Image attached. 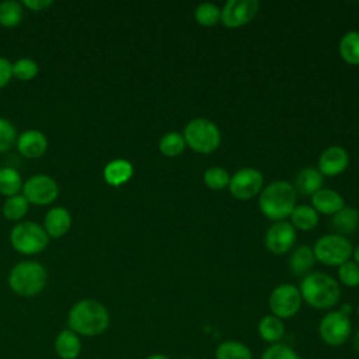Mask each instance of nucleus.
<instances>
[{
  "label": "nucleus",
  "instance_id": "nucleus-1",
  "mask_svg": "<svg viewBox=\"0 0 359 359\" xmlns=\"http://www.w3.org/2000/svg\"><path fill=\"white\" fill-rule=\"evenodd\" d=\"M67 324L69 330L79 337H97L107 331L109 313L102 303L94 299H83L70 309Z\"/></svg>",
  "mask_w": 359,
  "mask_h": 359
},
{
  "label": "nucleus",
  "instance_id": "nucleus-2",
  "mask_svg": "<svg viewBox=\"0 0 359 359\" xmlns=\"http://www.w3.org/2000/svg\"><path fill=\"white\" fill-rule=\"evenodd\" d=\"M302 299L311 307L327 310L334 307L341 297L338 282L324 272H310L300 282Z\"/></svg>",
  "mask_w": 359,
  "mask_h": 359
},
{
  "label": "nucleus",
  "instance_id": "nucleus-3",
  "mask_svg": "<svg viewBox=\"0 0 359 359\" xmlns=\"http://www.w3.org/2000/svg\"><path fill=\"white\" fill-rule=\"evenodd\" d=\"M259 209L271 220H283L296 206V189L286 181H273L259 192Z\"/></svg>",
  "mask_w": 359,
  "mask_h": 359
},
{
  "label": "nucleus",
  "instance_id": "nucleus-4",
  "mask_svg": "<svg viewBox=\"0 0 359 359\" xmlns=\"http://www.w3.org/2000/svg\"><path fill=\"white\" fill-rule=\"evenodd\" d=\"M45 268L34 261L18 262L8 275L10 287L20 296H35L46 285Z\"/></svg>",
  "mask_w": 359,
  "mask_h": 359
},
{
  "label": "nucleus",
  "instance_id": "nucleus-5",
  "mask_svg": "<svg viewBox=\"0 0 359 359\" xmlns=\"http://www.w3.org/2000/svg\"><path fill=\"white\" fill-rule=\"evenodd\" d=\"M185 143L198 153H212L220 144L219 128L206 118H196L188 122L184 129Z\"/></svg>",
  "mask_w": 359,
  "mask_h": 359
},
{
  "label": "nucleus",
  "instance_id": "nucleus-6",
  "mask_svg": "<svg viewBox=\"0 0 359 359\" xmlns=\"http://www.w3.org/2000/svg\"><path fill=\"white\" fill-rule=\"evenodd\" d=\"M316 259L325 265L339 266L349 261L353 248L351 241L341 234H325L320 237L313 248Z\"/></svg>",
  "mask_w": 359,
  "mask_h": 359
},
{
  "label": "nucleus",
  "instance_id": "nucleus-7",
  "mask_svg": "<svg viewBox=\"0 0 359 359\" xmlns=\"http://www.w3.org/2000/svg\"><path fill=\"white\" fill-rule=\"evenodd\" d=\"M10 241L13 247L22 254H36L48 245L49 236L41 224L35 222H22L13 227Z\"/></svg>",
  "mask_w": 359,
  "mask_h": 359
},
{
  "label": "nucleus",
  "instance_id": "nucleus-8",
  "mask_svg": "<svg viewBox=\"0 0 359 359\" xmlns=\"http://www.w3.org/2000/svg\"><path fill=\"white\" fill-rule=\"evenodd\" d=\"M352 334V324L349 316L339 310L328 311L323 316L318 324V335L325 345L341 346Z\"/></svg>",
  "mask_w": 359,
  "mask_h": 359
},
{
  "label": "nucleus",
  "instance_id": "nucleus-9",
  "mask_svg": "<svg viewBox=\"0 0 359 359\" xmlns=\"http://www.w3.org/2000/svg\"><path fill=\"white\" fill-rule=\"evenodd\" d=\"M302 302L303 299L299 287L290 283H282L276 286L268 299L271 313L280 320L296 316L302 307Z\"/></svg>",
  "mask_w": 359,
  "mask_h": 359
},
{
  "label": "nucleus",
  "instance_id": "nucleus-10",
  "mask_svg": "<svg viewBox=\"0 0 359 359\" xmlns=\"http://www.w3.org/2000/svg\"><path fill=\"white\" fill-rule=\"evenodd\" d=\"M264 177L262 174L251 167H244L230 177L229 189L237 199L247 201L262 191Z\"/></svg>",
  "mask_w": 359,
  "mask_h": 359
},
{
  "label": "nucleus",
  "instance_id": "nucleus-11",
  "mask_svg": "<svg viewBox=\"0 0 359 359\" xmlns=\"http://www.w3.org/2000/svg\"><path fill=\"white\" fill-rule=\"evenodd\" d=\"M59 188L53 178L45 174H36L29 177L24 184V196L28 202L36 205H48L57 196Z\"/></svg>",
  "mask_w": 359,
  "mask_h": 359
},
{
  "label": "nucleus",
  "instance_id": "nucleus-12",
  "mask_svg": "<svg viewBox=\"0 0 359 359\" xmlns=\"http://www.w3.org/2000/svg\"><path fill=\"white\" fill-rule=\"evenodd\" d=\"M257 0H229L222 8L220 21L229 28H237L248 24L258 13Z\"/></svg>",
  "mask_w": 359,
  "mask_h": 359
},
{
  "label": "nucleus",
  "instance_id": "nucleus-13",
  "mask_svg": "<svg viewBox=\"0 0 359 359\" xmlns=\"http://www.w3.org/2000/svg\"><path fill=\"white\" fill-rule=\"evenodd\" d=\"M296 241V230L285 220L275 222L265 234V245L273 254L287 252Z\"/></svg>",
  "mask_w": 359,
  "mask_h": 359
},
{
  "label": "nucleus",
  "instance_id": "nucleus-14",
  "mask_svg": "<svg viewBox=\"0 0 359 359\" xmlns=\"http://www.w3.org/2000/svg\"><path fill=\"white\" fill-rule=\"evenodd\" d=\"M349 164V156L341 146L327 147L318 158V171L323 175H338L346 170Z\"/></svg>",
  "mask_w": 359,
  "mask_h": 359
},
{
  "label": "nucleus",
  "instance_id": "nucleus-15",
  "mask_svg": "<svg viewBox=\"0 0 359 359\" xmlns=\"http://www.w3.org/2000/svg\"><path fill=\"white\" fill-rule=\"evenodd\" d=\"M17 146L22 156L28 158H36L42 153H45L48 147V140L42 132L36 129H29V130H25L22 135H20Z\"/></svg>",
  "mask_w": 359,
  "mask_h": 359
},
{
  "label": "nucleus",
  "instance_id": "nucleus-16",
  "mask_svg": "<svg viewBox=\"0 0 359 359\" xmlns=\"http://www.w3.org/2000/svg\"><path fill=\"white\" fill-rule=\"evenodd\" d=\"M311 202L314 210L323 215H335L345 206L344 198L337 191L328 188H321L311 195Z\"/></svg>",
  "mask_w": 359,
  "mask_h": 359
},
{
  "label": "nucleus",
  "instance_id": "nucleus-17",
  "mask_svg": "<svg viewBox=\"0 0 359 359\" xmlns=\"http://www.w3.org/2000/svg\"><path fill=\"white\" fill-rule=\"evenodd\" d=\"M55 352L60 359H77L81 352V339L72 330H62L55 339Z\"/></svg>",
  "mask_w": 359,
  "mask_h": 359
},
{
  "label": "nucleus",
  "instance_id": "nucleus-18",
  "mask_svg": "<svg viewBox=\"0 0 359 359\" xmlns=\"http://www.w3.org/2000/svg\"><path fill=\"white\" fill-rule=\"evenodd\" d=\"M70 224H72V217L69 210L62 206H56L46 213L43 229L48 233V236L60 237L70 229Z\"/></svg>",
  "mask_w": 359,
  "mask_h": 359
},
{
  "label": "nucleus",
  "instance_id": "nucleus-19",
  "mask_svg": "<svg viewBox=\"0 0 359 359\" xmlns=\"http://www.w3.org/2000/svg\"><path fill=\"white\" fill-rule=\"evenodd\" d=\"M257 331L262 341L272 345L282 341V338L285 337L286 328H285L283 320L275 317L273 314H268L259 320Z\"/></svg>",
  "mask_w": 359,
  "mask_h": 359
},
{
  "label": "nucleus",
  "instance_id": "nucleus-20",
  "mask_svg": "<svg viewBox=\"0 0 359 359\" xmlns=\"http://www.w3.org/2000/svg\"><path fill=\"white\" fill-rule=\"evenodd\" d=\"M323 174L318 168L306 167L294 178V189L303 195H314L323 188Z\"/></svg>",
  "mask_w": 359,
  "mask_h": 359
},
{
  "label": "nucleus",
  "instance_id": "nucleus-21",
  "mask_svg": "<svg viewBox=\"0 0 359 359\" xmlns=\"http://www.w3.org/2000/svg\"><path fill=\"white\" fill-rule=\"evenodd\" d=\"M133 174V167L129 161L118 158L109 161L104 168V178L109 185L118 187L125 184Z\"/></svg>",
  "mask_w": 359,
  "mask_h": 359
},
{
  "label": "nucleus",
  "instance_id": "nucleus-22",
  "mask_svg": "<svg viewBox=\"0 0 359 359\" xmlns=\"http://www.w3.org/2000/svg\"><path fill=\"white\" fill-rule=\"evenodd\" d=\"M314 261H316V257L313 250L309 245H299L297 248H294V251L290 255L289 266L293 275L306 276L307 273H310L309 271L313 268Z\"/></svg>",
  "mask_w": 359,
  "mask_h": 359
},
{
  "label": "nucleus",
  "instance_id": "nucleus-23",
  "mask_svg": "<svg viewBox=\"0 0 359 359\" xmlns=\"http://www.w3.org/2000/svg\"><path fill=\"white\" fill-rule=\"evenodd\" d=\"M331 226L342 234H351V233L356 231V229L359 226L358 209L344 206L341 210H338L335 215H332Z\"/></svg>",
  "mask_w": 359,
  "mask_h": 359
},
{
  "label": "nucleus",
  "instance_id": "nucleus-24",
  "mask_svg": "<svg viewBox=\"0 0 359 359\" xmlns=\"http://www.w3.org/2000/svg\"><path fill=\"white\" fill-rule=\"evenodd\" d=\"M215 359H252V352L245 344L227 339L216 346Z\"/></svg>",
  "mask_w": 359,
  "mask_h": 359
},
{
  "label": "nucleus",
  "instance_id": "nucleus-25",
  "mask_svg": "<svg viewBox=\"0 0 359 359\" xmlns=\"http://www.w3.org/2000/svg\"><path fill=\"white\" fill-rule=\"evenodd\" d=\"M292 226L294 229L307 231L313 230L318 223V213L309 205H297L290 213Z\"/></svg>",
  "mask_w": 359,
  "mask_h": 359
},
{
  "label": "nucleus",
  "instance_id": "nucleus-26",
  "mask_svg": "<svg viewBox=\"0 0 359 359\" xmlns=\"http://www.w3.org/2000/svg\"><path fill=\"white\" fill-rule=\"evenodd\" d=\"M339 55L349 65H359V31H348L339 41Z\"/></svg>",
  "mask_w": 359,
  "mask_h": 359
},
{
  "label": "nucleus",
  "instance_id": "nucleus-27",
  "mask_svg": "<svg viewBox=\"0 0 359 359\" xmlns=\"http://www.w3.org/2000/svg\"><path fill=\"white\" fill-rule=\"evenodd\" d=\"M22 187V180L20 172L13 167H3L0 168V192L13 196Z\"/></svg>",
  "mask_w": 359,
  "mask_h": 359
},
{
  "label": "nucleus",
  "instance_id": "nucleus-28",
  "mask_svg": "<svg viewBox=\"0 0 359 359\" xmlns=\"http://www.w3.org/2000/svg\"><path fill=\"white\" fill-rule=\"evenodd\" d=\"M185 144L187 143L184 135H181L180 132H168L160 139L158 149L164 156L175 157L184 151Z\"/></svg>",
  "mask_w": 359,
  "mask_h": 359
},
{
  "label": "nucleus",
  "instance_id": "nucleus-29",
  "mask_svg": "<svg viewBox=\"0 0 359 359\" xmlns=\"http://www.w3.org/2000/svg\"><path fill=\"white\" fill-rule=\"evenodd\" d=\"M28 201L24 195H13L8 196L3 203V213L10 220L21 219L28 210Z\"/></svg>",
  "mask_w": 359,
  "mask_h": 359
},
{
  "label": "nucleus",
  "instance_id": "nucleus-30",
  "mask_svg": "<svg viewBox=\"0 0 359 359\" xmlns=\"http://www.w3.org/2000/svg\"><path fill=\"white\" fill-rule=\"evenodd\" d=\"M195 20L203 27H213L220 21L222 8L213 3H202L195 8Z\"/></svg>",
  "mask_w": 359,
  "mask_h": 359
},
{
  "label": "nucleus",
  "instance_id": "nucleus-31",
  "mask_svg": "<svg viewBox=\"0 0 359 359\" xmlns=\"http://www.w3.org/2000/svg\"><path fill=\"white\" fill-rule=\"evenodd\" d=\"M22 18V8L18 1L6 0L0 3V24L4 27H14Z\"/></svg>",
  "mask_w": 359,
  "mask_h": 359
},
{
  "label": "nucleus",
  "instance_id": "nucleus-32",
  "mask_svg": "<svg viewBox=\"0 0 359 359\" xmlns=\"http://www.w3.org/2000/svg\"><path fill=\"white\" fill-rule=\"evenodd\" d=\"M203 182L215 191L223 189L230 182V175L223 167H210L203 172Z\"/></svg>",
  "mask_w": 359,
  "mask_h": 359
},
{
  "label": "nucleus",
  "instance_id": "nucleus-33",
  "mask_svg": "<svg viewBox=\"0 0 359 359\" xmlns=\"http://www.w3.org/2000/svg\"><path fill=\"white\" fill-rule=\"evenodd\" d=\"M259 359H302V356L292 346L278 342L265 348Z\"/></svg>",
  "mask_w": 359,
  "mask_h": 359
},
{
  "label": "nucleus",
  "instance_id": "nucleus-34",
  "mask_svg": "<svg viewBox=\"0 0 359 359\" xmlns=\"http://www.w3.org/2000/svg\"><path fill=\"white\" fill-rule=\"evenodd\" d=\"M338 278L345 286H359V264L355 261L344 262L338 266Z\"/></svg>",
  "mask_w": 359,
  "mask_h": 359
},
{
  "label": "nucleus",
  "instance_id": "nucleus-35",
  "mask_svg": "<svg viewBox=\"0 0 359 359\" xmlns=\"http://www.w3.org/2000/svg\"><path fill=\"white\" fill-rule=\"evenodd\" d=\"M38 73V63L29 57H21L13 65V76L20 80H31Z\"/></svg>",
  "mask_w": 359,
  "mask_h": 359
},
{
  "label": "nucleus",
  "instance_id": "nucleus-36",
  "mask_svg": "<svg viewBox=\"0 0 359 359\" xmlns=\"http://www.w3.org/2000/svg\"><path fill=\"white\" fill-rule=\"evenodd\" d=\"M15 128L4 118H0V151H6L15 140Z\"/></svg>",
  "mask_w": 359,
  "mask_h": 359
},
{
  "label": "nucleus",
  "instance_id": "nucleus-37",
  "mask_svg": "<svg viewBox=\"0 0 359 359\" xmlns=\"http://www.w3.org/2000/svg\"><path fill=\"white\" fill-rule=\"evenodd\" d=\"M13 76V65L8 59L0 56V87L6 86Z\"/></svg>",
  "mask_w": 359,
  "mask_h": 359
},
{
  "label": "nucleus",
  "instance_id": "nucleus-38",
  "mask_svg": "<svg viewBox=\"0 0 359 359\" xmlns=\"http://www.w3.org/2000/svg\"><path fill=\"white\" fill-rule=\"evenodd\" d=\"M24 4L35 11H41L48 8L52 4V0H24Z\"/></svg>",
  "mask_w": 359,
  "mask_h": 359
},
{
  "label": "nucleus",
  "instance_id": "nucleus-39",
  "mask_svg": "<svg viewBox=\"0 0 359 359\" xmlns=\"http://www.w3.org/2000/svg\"><path fill=\"white\" fill-rule=\"evenodd\" d=\"M352 348L359 353V330L353 334V338H352Z\"/></svg>",
  "mask_w": 359,
  "mask_h": 359
},
{
  "label": "nucleus",
  "instance_id": "nucleus-40",
  "mask_svg": "<svg viewBox=\"0 0 359 359\" xmlns=\"http://www.w3.org/2000/svg\"><path fill=\"white\" fill-rule=\"evenodd\" d=\"M144 359H171V358H168V356L164 355V353H151V355L146 356Z\"/></svg>",
  "mask_w": 359,
  "mask_h": 359
},
{
  "label": "nucleus",
  "instance_id": "nucleus-41",
  "mask_svg": "<svg viewBox=\"0 0 359 359\" xmlns=\"http://www.w3.org/2000/svg\"><path fill=\"white\" fill-rule=\"evenodd\" d=\"M351 310H352V306L351 304H342V307H341V310L339 311H342L344 314H346V316H349V313H351Z\"/></svg>",
  "mask_w": 359,
  "mask_h": 359
},
{
  "label": "nucleus",
  "instance_id": "nucleus-42",
  "mask_svg": "<svg viewBox=\"0 0 359 359\" xmlns=\"http://www.w3.org/2000/svg\"><path fill=\"white\" fill-rule=\"evenodd\" d=\"M352 254H353L355 262H356V264H359V245H358V247L353 250V252H352Z\"/></svg>",
  "mask_w": 359,
  "mask_h": 359
},
{
  "label": "nucleus",
  "instance_id": "nucleus-43",
  "mask_svg": "<svg viewBox=\"0 0 359 359\" xmlns=\"http://www.w3.org/2000/svg\"><path fill=\"white\" fill-rule=\"evenodd\" d=\"M356 314H358V317H359V306H358V309H356Z\"/></svg>",
  "mask_w": 359,
  "mask_h": 359
},
{
  "label": "nucleus",
  "instance_id": "nucleus-44",
  "mask_svg": "<svg viewBox=\"0 0 359 359\" xmlns=\"http://www.w3.org/2000/svg\"><path fill=\"white\" fill-rule=\"evenodd\" d=\"M184 359H196V358H184Z\"/></svg>",
  "mask_w": 359,
  "mask_h": 359
}]
</instances>
